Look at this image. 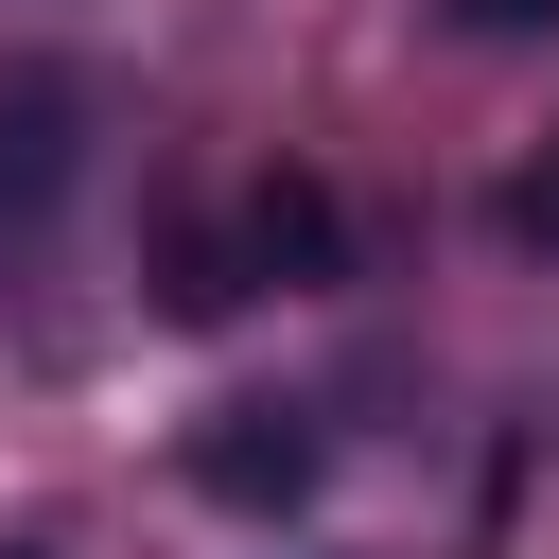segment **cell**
I'll list each match as a JSON object with an SVG mask.
<instances>
[{
	"label": "cell",
	"instance_id": "cell-3",
	"mask_svg": "<svg viewBox=\"0 0 559 559\" xmlns=\"http://www.w3.org/2000/svg\"><path fill=\"white\" fill-rule=\"evenodd\" d=\"M245 262H262V280H314V262H332V192H314V175H262V192H245Z\"/></svg>",
	"mask_w": 559,
	"mask_h": 559
},
{
	"label": "cell",
	"instance_id": "cell-1",
	"mask_svg": "<svg viewBox=\"0 0 559 559\" xmlns=\"http://www.w3.org/2000/svg\"><path fill=\"white\" fill-rule=\"evenodd\" d=\"M192 489H210V507H297V489H314V419H297V402H227V419L192 437Z\"/></svg>",
	"mask_w": 559,
	"mask_h": 559
},
{
	"label": "cell",
	"instance_id": "cell-2",
	"mask_svg": "<svg viewBox=\"0 0 559 559\" xmlns=\"http://www.w3.org/2000/svg\"><path fill=\"white\" fill-rule=\"evenodd\" d=\"M70 122H87L70 70H17V87H0V227H35V210L70 192Z\"/></svg>",
	"mask_w": 559,
	"mask_h": 559
},
{
	"label": "cell",
	"instance_id": "cell-4",
	"mask_svg": "<svg viewBox=\"0 0 559 559\" xmlns=\"http://www.w3.org/2000/svg\"><path fill=\"white\" fill-rule=\"evenodd\" d=\"M507 245H559V157H542V175H507Z\"/></svg>",
	"mask_w": 559,
	"mask_h": 559
},
{
	"label": "cell",
	"instance_id": "cell-6",
	"mask_svg": "<svg viewBox=\"0 0 559 559\" xmlns=\"http://www.w3.org/2000/svg\"><path fill=\"white\" fill-rule=\"evenodd\" d=\"M17 559H35V542H17Z\"/></svg>",
	"mask_w": 559,
	"mask_h": 559
},
{
	"label": "cell",
	"instance_id": "cell-5",
	"mask_svg": "<svg viewBox=\"0 0 559 559\" xmlns=\"http://www.w3.org/2000/svg\"><path fill=\"white\" fill-rule=\"evenodd\" d=\"M454 35H559V0H454Z\"/></svg>",
	"mask_w": 559,
	"mask_h": 559
}]
</instances>
